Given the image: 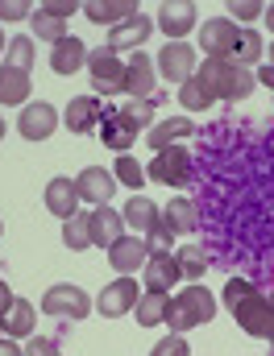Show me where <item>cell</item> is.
<instances>
[{
    "instance_id": "1",
    "label": "cell",
    "mask_w": 274,
    "mask_h": 356,
    "mask_svg": "<svg viewBox=\"0 0 274 356\" xmlns=\"http://www.w3.org/2000/svg\"><path fill=\"white\" fill-rule=\"evenodd\" d=\"M224 307L233 311V319L241 323L245 336H258V340L274 344V294H262L245 277H229L224 282Z\"/></svg>"
},
{
    "instance_id": "2",
    "label": "cell",
    "mask_w": 274,
    "mask_h": 356,
    "mask_svg": "<svg viewBox=\"0 0 274 356\" xmlns=\"http://www.w3.org/2000/svg\"><path fill=\"white\" fill-rule=\"evenodd\" d=\"M212 315H216V298H212V290H204L199 282H191V286L179 290L175 298H167V315H162V323H171V332L183 336V332H191V327L212 323Z\"/></svg>"
},
{
    "instance_id": "3",
    "label": "cell",
    "mask_w": 274,
    "mask_h": 356,
    "mask_svg": "<svg viewBox=\"0 0 274 356\" xmlns=\"http://www.w3.org/2000/svg\"><path fill=\"white\" fill-rule=\"evenodd\" d=\"M195 75H199L208 88L216 91V99H245L250 91L258 88L254 71L237 67L233 58H204V67H199Z\"/></svg>"
},
{
    "instance_id": "4",
    "label": "cell",
    "mask_w": 274,
    "mask_h": 356,
    "mask_svg": "<svg viewBox=\"0 0 274 356\" xmlns=\"http://www.w3.org/2000/svg\"><path fill=\"white\" fill-rule=\"evenodd\" d=\"M88 75H91V91H100V99L104 95H121L125 91V58L116 50L100 46V50L88 54Z\"/></svg>"
},
{
    "instance_id": "5",
    "label": "cell",
    "mask_w": 274,
    "mask_h": 356,
    "mask_svg": "<svg viewBox=\"0 0 274 356\" xmlns=\"http://www.w3.org/2000/svg\"><path fill=\"white\" fill-rule=\"evenodd\" d=\"M42 311L46 315H54V319H88L91 315V298L88 290H79L75 282H59V286H50L46 294H42Z\"/></svg>"
},
{
    "instance_id": "6",
    "label": "cell",
    "mask_w": 274,
    "mask_h": 356,
    "mask_svg": "<svg viewBox=\"0 0 274 356\" xmlns=\"http://www.w3.org/2000/svg\"><path fill=\"white\" fill-rule=\"evenodd\" d=\"M154 71L167 79V83H187L199 67H195V50L187 46V42H167L158 54H154Z\"/></svg>"
},
{
    "instance_id": "7",
    "label": "cell",
    "mask_w": 274,
    "mask_h": 356,
    "mask_svg": "<svg viewBox=\"0 0 274 356\" xmlns=\"http://www.w3.org/2000/svg\"><path fill=\"white\" fill-rule=\"evenodd\" d=\"M146 178L162 182V186H183L191 178V154L183 145H171V149H158V158H150V170Z\"/></svg>"
},
{
    "instance_id": "8",
    "label": "cell",
    "mask_w": 274,
    "mask_h": 356,
    "mask_svg": "<svg viewBox=\"0 0 274 356\" xmlns=\"http://www.w3.org/2000/svg\"><path fill=\"white\" fill-rule=\"evenodd\" d=\"M237 38H241V29H237L229 17H212V21L199 25V46H204L208 58H233Z\"/></svg>"
},
{
    "instance_id": "9",
    "label": "cell",
    "mask_w": 274,
    "mask_h": 356,
    "mask_svg": "<svg viewBox=\"0 0 274 356\" xmlns=\"http://www.w3.org/2000/svg\"><path fill=\"white\" fill-rule=\"evenodd\" d=\"M133 307H137V282H133V277L108 282V286L100 290V298H96V311H100L104 319H121V315H129Z\"/></svg>"
},
{
    "instance_id": "10",
    "label": "cell",
    "mask_w": 274,
    "mask_h": 356,
    "mask_svg": "<svg viewBox=\"0 0 274 356\" xmlns=\"http://www.w3.org/2000/svg\"><path fill=\"white\" fill-rule=\"evenodd\" d=\"M54 129H59V112H54V104L38 99V104H25V108H21L17 133H21L25 141H46Z\"/></svg>"
},
{
    "instance_id": "11",
    "label": "cell",
    "mask_w": 274,
    "mask_h": 356,
    "mask_svg": "<svg viewBox=\"0 0 274 356\" xmlns=\"http://www.w3.org/2000/svg\"><path fill=\"white\" fill-rule=\"evenodd\" d=\"M195 25L199 21H195V4L191 0H167L158 8V21H154V29L167 33V42H183V33H191Z\"/></svg>"
},
{
    "instance_id": "12",
    "label": "cell",
    "mask_w": 274,
    "mask_h": 356,
    "mask_svg": "<svg viewBox=\"0 0 274 356\" xmlns=\"http://www.w3.org/2000/svg\"><path fill=\"white\" fill-rule=\"evenodd\" d=\"M150 33H154V21H150L146 13H137V17H129V21H121V25L108 29V50H116V54H121V50H133V54H137Z\"/></svg>"
},
{
    "instance_id": "13",
    "label": "cell",
    "mask_w": 274,
    "mask_h": 356,
    "mask_svg": "<svg viewBox=\"0 0 274 356\" xmlns=\"http://www.w3.org/2000/svg\"><path fill=\"white\" fill-rule=\"evenodd\" d=\"M150 261V249H146V236H121L112 249H108V266L116 269L121 277H129V273H137V269H146Z\"/></svg>"
},
{
    "instance_id": "14",
    "label": "cell",
    "mask_w": 274,
    "mask_h": 356,
    "mask_svg": "<svg viewBox=\"0 0 274 356\" xmlns=\"http://www.w3.org/2000/svg\"><path fill=\"white\" fill-rule=\"evenodd\" d=\"M75 191H79V199L104 207L112 199V191H116V178H112V170H104V166H88V170L75 175Z\"/></svg>"
},
{
    "instance_id": "15",
    "label": "cell",
    "mask_w": 274,
    "mask_h": 356,
    "mask_svg": "<svg viewBox=\"0 0 274 356\" xmlns=\"http://www.w3.org/2000/svg\"><path fill=\"white\" fill-rule=\"evenodd\" d=\"M100 141L112 149V154H129L133 149V141H137V129L125 120V112L116 108V112H104L100 116Z\"/></svg>"
},
{
    "instance_id": "16",
    "label": "cell",
    "mask_w": 274,
    "mask_h": 356,
    "mask_svg": "<svg viewBox=\"0 0 274 356\" xmlns=\"http://www.w3.org/2000/svg\"><path fill=\"white\" fill-rule=\"evenodd\" d=\"M46 211L59 216V220H71L79 211V191H75V178H50L46 182Z\"/></svg>"
},
{
    "instance_id": "17",
    "label": "cell",
    "mask_w": 274,
    "mask_h": 356,
    "mask_svg": "<svg viewBox=\"0 0 274 356\" xmlns=\"http://www.w3.org/2000/svg\"><path fill=\"white\" fill-rule=\"evenodd\" d=\"M154 79H158V71H154V58L137 50V54L125 63V91H129L133 99H150V91H154Z\"/></svg>"
},
{
    "instance_id": "18",
    "label": "cell",
    "mask_w": 274,
    "mask_h": 356,
    "mask_svg": "<svg viewBox=\"0 0 274 356\" xmlns=\"http://www.w3.org/2000/svg\"><path fill=\"white\" fill-rule=\"evenodd\" d=\"M191 133H195V124H191L187 116H167V120H158V124H150V129H146V145L158 154V149L179 145L183 137H191Z\"/></svg>"
},
{
    "instance_id": "19",
    "label": "cell",
    "mask_w": 274,
    "mask_h": 356,
    "mask_svg": "<svg viewBox=\"0 0 274 356\" xmlns=\"http://www.w3.org/2000/svg\"><path fill=\"white\" fill-rule=\"evenodd\" d=\"M100 116H104V99L100 95H75L71 104H67V129L71 133H91L96 124H100Z\"/></svg>"
},
{
    "instance_id": "20",
    "label": "cell",
    "mask_w": 274,
    "mask_h": 356,
    "mask_svg": "<svg viewBox=\"0 0 274 356\" xmlns=\"http://www.w3.org/2000/svg\"><path fill=\"white\" fill-rule=\"evenodd\" d=\"M121 236H125V216H121V211H112L108 203H104V207H96V211H91V245L112 249Z\"/></svg>"
},
{
    "instance_id": "21",
    "label": "cell",
    "mask_w": 274,
    "mask_h": 356,
    "mask_svg": "<svg viewBox=\"0 0 274 356\" xmlns=\"http://www.w3.org/2000/svg\"><path fill=\"white\" fill-rule=\"evenodd\" d=\"M50 67H54V75H75L79 67H88V46L67 33V38L50 50Z\"/></svg>"
},
{
    "instance_id": "22",
    "label": "cell",
    "mask_w": 274,
    "mask_h": 356,
    "mask_svg": "<svg viewBox=\"0 0 274 356\" xmlns=\"http://www.w3.org/2000/svg\"><path fill=\"white\" fill-rule=\"evenodd\" d=\"M142 277H146V290H154V294H167L175 282H179V261H175V253H167V257H150L146 269H142Z\"/></svg>"
},
{
    "instance_id": "23",
    "label": "cell",
    "mask_w": 274,
    "mask_h": 356,
    "mask_svg": "<svg viewBox=\"0 0 274 356\" xmlns=\"http://www.w3.org/2000/svg\"><path fill=\"white\" fill-rule=\"evenodd\" d=\"M84 13L96 25H121L129 17H137V0H88Z\"/></svg>"
},
{
    "instance_id": "24",
    "label": "cell",
    "mask_w": 274,
    "mask_h": 356,
    "mask_svg": "<svg viewBox=\"0 0 274 356\" xmlns=\"http://www.w3.org/2000/svg\"><path fill=\"white\" fill-rule=\"evenodd\" d=\"M121 216H125V228H133V236H146V232L162 220V211H158L154 199H146V195H133Z\"/></svg>"
},
{
    "instance_id": "25",
    "label": "cell",
    "mask_w": 274,
    "mask_h": 356,
    "mask_svg": "<svg viewBox=\"0 0 274 356\" xmlns=\"http://www.w3.org/2000/svg\"><path fill=\"white\" fill-rule=\"evenodd\" d=\"M33 319H38L33 302H29V298H17V302H13V311L0 319V327H4V336H8V340H21V336H33Z\"/></svg>"
},
{
    "instance_id": "26",
    "label": "cell",
    "mask_w": 274,
    "mask_h": 356,
    "mask_svg": "<svg viewBox=\"0 0 274 356\" xmlns=\"http://www.w3.org/2000/svg\"><path fill=\"white\" fill-rule=\"evenodd\" d=\"M29 91H33V83H29L25 71H17V67H0V104H4V108H8V104H25Z\"/></svg>"
},
{
    "instance_id": "27",
    "label": "cell",
    "mask_w": 274,
    "mask_h": 356,
    "mask_svg": "<svg viewBox=\"0 0 274 356\" xmlns=\"http://www.w3.org/2000/svg\"><path fill=\"white\" fill-rule=\"evenodd\" d=\"M162 220H167L175 232H195V228H199V207H195L191 199H171V203L162 207Z\"/></svg>"
},
{
    "instance_id": "28",
    "label": "cell",
    "mask_w": 274,
    "mask_h": 356,
    "mask_svg": "<svg viewBox=\"0 0 274 356\" xmlns=\"http://www.w3.org/2000/svg\"><path fill=\"white\" fill-rule=\"evenodd\" d=\"M179 104L187 108V112H208V108L216 104V91L208 88L199 75H191V79L179 88Z\"/></svg>"
},
{
    "instance_id": "29",
    "label": "cell",
    "mask_w": 274,
    "mask_h": 356,
    "mask_svg": "<svg viewBox=\"0 0 274 356\" xmlns=\"http://www.w3.org/2000/svg\"><path fill=\"white\" fill-rule=\"evenodd\" d=\"M63 245H67L71 253L88 249L91 245V211H75L71 220H63Z\"/></svg>"
},
{
    "instance_id": "30",
    "label": "cell",
    "mask_w": 274,
    "mask_h": 356,
    "mask_svg": "<svg viewBox=\"0 0 274 356\" xmlns=\"http://www.w3.org/2000/svg\"><path fill=\"white\" fill-rule=\"evenodd\" d=\"M133 311H137V327H154V323H162V315H167V294L146 290Z\"/></svg>"
},
{
    "instance_id": "31",
    "label": "cell",
    "mask_w": 274,
    "mask_h": 356,
    "mask_svg": "<svg viewBox=\"0 0 274 356\" xmlns=\"http://www.w3.org/2000/svg\"><path fill=\"white\" fill-rule=\"evenodd\" d=\"M258 58H262V33H258V29H241V38H237V50H233V63L250 71Z\"/></svg>"
},
{
    "instance_id": "32",
    "label": "cell",
    "mask_w": 274,
    "mask_h": 356,
    "mask_svg": "<svg viewBox=\"0 0 274 356\" xmlns=\"http://www.w3.org/2000/svg\"><path fill=\"white\" fill-rule=\"evenodd\" d=\"M175 261H179V273L187 277V282H199L204 269H208V257H204L199 245H183L179 253H175Z\"/></svg>"
},
{
    "instance_id": "33",
    "label": "cell",
    "mask_w": 274,
    "mask_h": 356,
    "mask_svg": "<svg viewBox=\"0 0 274 356\" xmlns=\"http://www.w3.org/2000/svg\"><path fill=\"white\" fill-rule=\"evenodd\" d=\"M175 236H179V232H175L167 220H158V224L146 232V249H150V257H167V253L175 249Z\"/></svg>"
},
{
    "instance_id": "34",
    "label": "cell",
    "mask_w": 274,
    "mask_h": 356,
    "mask_svg": "<svg viewBox=\"0 0 274 356\" xmlns=\"http://www.w3.org/2000/svg\"><path fill=\"white\" fill-rule=\"evenodd\" d=\"M33 33H38L42 42H50V46H59V42L67 38V21L46 17V13H38V8H33Z\"/></svg>"
},
{
    "instance_id": "35",
    "label": "cell",
    "mask_w": 274,
    "mask_h": 356,
    "mask_svg": "<svg viewBox=\"0 0 274 356\" xmlns=\"http://www.w3.org/2000/svg\"><path fill=\"white\" fill-rule=\"evenodd\" d=\"M4 54H8V63H4V67H17V71H25V75H29V67H33V38H25V33H21V38H13Z\"/></svg>"
},
{
    "instance_id": "36",
    "label": "cell",
    "mask_w": 274,
    "mask_h": 356,
    "mask_svg": "<svg viewBox=\"0 0 274 356\" xmlns=\"http://www.w3.org/2000/svg\"><path fill=\"white\" fill-rule=\"evenodd\" d=\"M112 178H116V182H125L129 191H142V182H146V170L137 166V158L121 154V158H116V166H112Z\"/></svg>"
},
{
    "instance_id": "37",
    "label": "cell",
    "mask_w": 274,
    "mask_h": 356,
    "mask_svg": "<svg viewBox=\"0 0 274 356\" xmlns=\"http://www.w3.org/2000/svg\"><path fill=\"white\" fill-rule=\"evenodd\" d=\"M121 112H125V120H129L133 129H146V124H154V104H150V99H133V104H125Z\"/></svg>"
},
{
    "instance_id": "38",
    "label": "cell",
    "mask_w": 274,
    "mask_h": 356,
    "mask_svg": "<svg viewBox=\"0 0 274 356\" xmlns=\"http://www.w3.org/2000/svg\"><path fill=\"white\" fill-rule=\"evenodd\" d=\"M75 8H79L75 0H38V13H46V17H59V21H67Z\"/></svg>"
},
{
    "instance_id": "39",
    "label": "cell",
    "mask_w": 274,
    "mask_h": 356,
    "mask_svg": "<svg viewBox=\"0 0 274 356\" xmlns=\"http://www.w3.org/2000/svg\"><path fill=\"white\" fill-rule=\"evenodd\" d=\"M33 13L29 0H0V21H25Z\"/></svg>"
},
{
    "instance_id": "40",
    "label": "cell",
    "mask_w": 274,
    "mask_h": 356,
    "mask_svg": "<svg viewBox=\"0 0 274 356\" xmlns=\"http://www.w3.org/2000/svg\"><path fill=\"white\" fill-rule=\"evenodd\" d=\"M150 356H191V348H187V340H183V336L171 332L162 344H154V353H150Z\"/></svg>"
},
{
    "instance_id": "41",
    "label": "cell",
    "mask_w": 274,
    "mask_h": 356,
    "mask_svg": "<svg viewBox=\"0 0 274 356\" xmlns=\"http://www.w3.org/2000/svg\"><path fill=\"white\" fill-rule=\"evenodd\" d=\"M262 13H266L262 0H233V17H237V21H254V17H262Z\"/></svg>"
},
{
    "instance_id": "42",
    "label": "cell",
    "mask_w": 274,
    "mask_h": 356,
    "mask_svg": "<svg viewBox=\"0 0 274 356\" xmlns=\"http://www.w3.org/2000/svg\"><path fill=\"white\" fill-rule=\"evenodd\" d=\"M25 356H63V353H59V344H54V340H46V336H29Z\"/></svg>"
},
{
    "instance_id": "43",
    "label": "cell",
    "mask_w": 274,
    "mask_h": 356,
    "mask_svg": "<svg viewBox=\"0 0 274 356\" xmlns=\"http://www.w3.org/2000/svg\"><path fill=\"white\" fill-rule=\"evenodd\" d=\"M13 302H17V294H13V290H8V282L0 277V319H4L8 311H13Z\"/></svg>"
},
{
    "instance_id": "44",
    "label": "cell",
    "mask_w": 274,
    "mask_h": 356,
    "mask_svg": "<svg viewBox=\"0 0 274 356\" xmlns=\"http://www.w3.org/2000/svg\"><path fill=\"white\" fill-rule=\"evenodd\" d=\"M0 356H25V348H17V344L4 336V340H0Z\"/></svg>"
},
{
    "instance_id": "45",
    "label": "cell",
    "mask_w": 274,
    "mask_h": 356,
    "mask_svg": "<svg viewBox=\"0 0 274 356\" xmlns=\"http://www.w3.org/2000/svg\"><path fill=\"white\" fill-rule=\"evenodd\" d=\"M254 79H258V83H266V88L274 91V67H271V63H266V67H262V71H258Z\"/></svg>"
},
{
    "instance_id": "46",
    "label": "cell",
    "mask_w": 274,
    "mask_h": 356,
    "mask_svg": "<svg viewBox=\"0 0 274 356\" xmlns=\"http://www.w3.org/2000/svg\"><path fill=\"white\" fill-rule=\"evenodd\" d=\"M266 25L274 29V4H266Z\"/></svg>"
},
{
    "instance_id": "47",
    "label": "cell",
    "mask_w": 274,
    "mask_h": 356,
    "mask_svg": "<svg viewBox=\"0 0 274 356\" xmlns=\"http://www.w3.org/2000/svg\"><path fill=\"white\" fill-rule=\"evenodd\" d=\"M0 141H4V120H0Z\"/></svg>"
},
{
    "instance_id": "48",
    "label": "cell",
    "mask_w": 274,
    "mask_h": 356,
    "mask_svg": "<svg viewBox=\"0 0 274 356\" xmlns=\"http://www.w3.org/2000/svg\"><path fill=\"white\" fill-rule=\"evenodd\" d=\"M271 67H274V46H271Z\"/></svg>"
},
{
    "instance_id": "49",
    "label": "cell",
    "mask_w": 274,
    "mask_h": 356,
    "mask_svg": "<svg viewBox=\"0 0 274 356\" xmlns=\"http://www.w3.org/2000/svg\"><path fill=\"white\" fill-rule=\"evenodd\" d=\"M0 50H4V33H0Z\"/></svg>"
},
{
    "instance_id": "50",
    "label": "cell",
    "mask_w": 274,
    "mask_h": 356,
    "mask_svg": "<svg viewBox=\"0 0 274 356\" xmlns=\"http://www.w3.org/2000/svg\"><path fill=\"white\" fill-rule=\"evenodd\" d=\"M0 340H4V327H0Z\"/></svg>"
},
{
    "instance_id": "51",
    "label": "cell",
    "mask_w": 274,
    "mask_h": 356,
    "mask_svg": "<svg viewBox=\"0 0 274 356\" xmlns=\"http://www.w3.org/2000/svg\"><path fill=\"white\" fill-rule=\"evenodd\" d=\"M0 236H4V228H0Z\"/></svg>"
}]
</instances>
